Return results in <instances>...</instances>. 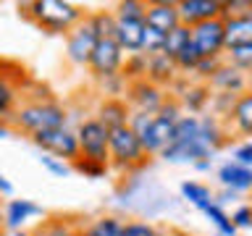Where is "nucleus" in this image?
I'll use <instances>...</instances> for the list:
<instances>
[{"label":"nucleus","mask_w":252,"mask_h":236,"mask_svg":"<svg viewBox=\"0 0 252 236\" xmlns=\"http://www.w3.org/2000/svg\"><path fill=\"white\" fill-rule=\"evenodd\" d=\"M27 13L37 27L53 31V34H63V31L68 34L76 24L84 21V11L68 0H34L27 5Z\"/></svg>","instance_id":"obj_1"},{"label":"nucleus","mask_w":252,"mask_h":236,"mask_svg":"<svg viewBox=\"0 0 252 236\" xmlns=\"http://www.w3.org/2000/svg\"><path fill=\"white\" fill-rule=\"evenodd\" d=\"M68 121L66 108H61L53 100H37L29 105H21L16 110V126L27 134H42V131H53V129H63Z\"/></svg>","instance_id":"obj_2"},{"label":"nucleus","mask_w":252,"mask_h":236,"mask_svg":"<svg viewBox=\"0 0 252 236\" xmlns=\"http://www.w3.org/2000/svg\"><path fill=\"white\" fill-rule=\"evenodd\" d=\"M108 163H113L121 171H134L139 165L147 163V152L142 147L139 137L134 134L129 126L110 131L108 137Z\"/></svg>","instance_id":"obj_3"},{"label":"nucleus","mask_w":252,"mask_h":236,"mask_svg":"<svg viewBox=\"0 0 252 236\" xmlns=\"http://www.w3.org/2000/svg\"><path fill=\"white\" fill-rule=\"evenodd\" d=\"M108 137H110V131L97 121V118L82 121L76 129L79 157H87V160H97V163L108 165Z\"/></svg>","instance_id":"obj_4"},{"label":"nucleus","mask_w":252,"mask_h":236,"mask_svg":"<svg viewBox=\"0 0 252 236\" xmlns=\"http://www.w3.org/2000/svg\"><path fill=\"white\" fill-rule=\"evenodd\" d=\"M34 145L42 149L45 155L58 157V160H76L79 157V142H76V131H71L68 126L63 129H53V131H42L34 134Z\"/></svg>","instance_id":"obj_5"},{"label":"nucleus","mask_w":252,"mask_h":236,"mask_svg":"<svg viewBox=\"0 0 252 236\" xmlns=\"http://www.w3.org/2000/svg\"><path fill=\"white\" fill-rule=\"evenodd\" d=\"M189 39L197 47L200 58H223V21L210 19L197 27H189Z\"/></svg>","instance_id":"obj_6"},{"label":"nucleus","mask_w":252,"mask_h":236,"mask_svg":"<svg viewBox=\"0 0 252 236\" xmlns=\"http://www.w3.org/2000/svg\"><path fill=\"white\" fill-rule=\"evenodd\" d=\"M90 71L92 76L97 79H110V76H118L121 74V66H124V50L116 45V39H97L94 50L90 55Z\"/></svg>","instance_id":"obj_7"},{"label":"nucleus","mask_w":252,"mask_h":236,"mask_svg":"<svg viewBox=\"0 0 252 236\" xmlns=\"http://www.w3.org/2000/svg\"><path fill=\"white\" fill-rule=\"evenodd\" d=\"M165 100H168V94L163 92V87L147 82V79H137V82H129V87H126V105L139 110V113L155 116Z\"/></svg>","instance_id":"obj_8"},{"label":"nucleus","mask_w":252,"mask_h":236,"mask_svg":"<svg viewBox=\"0 0 252 236\" xmlns=\"http://www.w3.org/2000/svg\"><path fill=\"white\" fill-rule=\"evenodd\" d=\"M94 45H97V34L92 31L90 21L76 24L74 29L68 31V39H66V55L71 63H76V66H84V63H90V55L94 50Z\"/></svg>","instance_id":"obj_9"},{"label":"nucleus","mask_w":252,"mask_h":236,"mask_svg":"<svg viewBox=\"0 0 252 236\" xmlns=\"http://www.w3.org/2000/svg\"><path fill=\"white\" fill-rule=\"evenodd\" d=\"M208 89L239 97V94H244L250 89V87H247V74L239 71V68H234V66H228V63L223 60V63H220V68L208 79Z\"/></svg>","instance_id":"obj_10"},{"label":"nucleus","mask_w":252,"mask_h":236,"mask_svg":"<svg viewBox=\"0 0 252 236\" xmlns=\"http://www.w3.org/2000/svg\"><path fill=\"white\" fill-rule=\"evenodd\" d=\"M176 11H179V21L184 27H197L202 21L220 19L218 0H181V3H176Z\"/></svg>","instance_id":"obj_11"},{"label":"nucleus","mask_w":252,"mask_h":236,"mask_svg":"<svg viewBox=\"0 0 252 236\" xmlns=\"http://www.w3.org/2000/svg\"><path fill=\"white\" fill-rule=\"evenodd\" d=\"M142 147H145L147 157L150 155H160L165 147L173 142V121H165L160 116H153V123L147 126V131L139 137Z\"/></svg>","instance_id":"obj_12"},{"label":"nucleus","mask_w":252,"mask_h":236,"mask_svg":"<svg viewBox=\"0 0 252 236\" xmlns=\"http://www.w3.org/2000/svg\"><path fill=\"white\" fill-rule=\"evenodd\" d=\"M142 37H145V19H118L113 39L124 55L142 53Z\"/></svg>","instance_id":"obj_13"},{"label":"nucleus","mask_w":252,"mask_h":236,"mask_svg":"<svg viewBox=\"0 0 252 236\" xmlns=\"http://www.w3.org/2000/svg\"><path fill=\"white\" fill-rule=\"evenodd\" d=\"M179 11L176 3H168V0H158V3H147L145 11V27L160 31V34H168L171 29L179 27Z\"/></svg>","instance_id":"obj_14"},{"label":"nucleus","mask_w":252,"mask_h":236,"mask_svg":"<svg viewBox=\"0 0 252 236\" xmlns=\"http://www.w3.org/2000/svg\"><path fill=\"white\" fill-rule=\"evenodd\" d=\"M218 181L226 192H234V194L252 192V168H244V165L228 160L218 168Z\"/></svg>","instance_id":"obj_15"},{"label":"nucleus","mask_w":252,"mask_h":236,"mask_svg":"<svg viewBox=\"0 0 252 236\" xmlns=\"http://www.w3.org/2000/svg\"><path fill=\"white\" fill-rule=\"evenodd\" d=\"M129 116H131V108L126 105V100H118V97H105L97 108V121L105 126L108 131L129 126Z\"/></svg>","instance_id":"obj_16"},{"label":"nucleus","mask_w":252,"mask_h":236,"mask_svg":"<svg viewBox=\"0 0 252 236\" xmlns=\"http://www.w3.org/2000/svg\"><path fill=\"white\" fill-rule=\"evenodd\" d=\"M37 215H42V207L34 205L32 200H11L5 212H3V220L11 231H21V226L27 223V220L37 218Z\"/></svg>","instance_id":"obj_17"},{"label":"nucleus","mask_w":252,"mask_h":236,"mask_svg":"<svg viewBox=\"0 0 252 236\" xmlns=\"http://www.w3.org/2000/svg\"><path fill=\"white\" fill-rule=\"evenodd\" d=\"M220 21H223V19H220ZM250 42H252V19H250V16L223 21V47H226V50L250 45Z\"/></svg>","instance_id":"obj_18"},{"label":"nucleus","mask_w":252,"mask_h":236,"mask_svg":"<svg viewBox=\"0 0 252 236\" xmlns=\"http://www.w3.org/2000/svg\"><path fill=\"white\" fill-rule=\"evenodd\" d=\"M228 121H231L236 134L252 137V92H244L236 97L231 113H228Z\"/></svg>","instance_id":"obj_19"},{"label":"nucleus","mask_w":252,"mask_h":236,"mask_svg":"<svg viewBox=\"0 0 252 236\" xmlns=\"http://www.w3.org/2000/svg\"><path fill=\"white\" fill-rule=\"evenodd\" d=\"M32 236H79L82 228L76 223H71V218H63V215H55V218H47L42 220L34 231H29Z\"/></svg>","instance_id":"obj_20"},{"label":"nucleus","mask_w":252,"mask_h":236,"mask_svg":"<svg viewBox=\"0 0 252 236\" xmlns=\"http://www.w3.org/2000/svg\"><path fill=\"white\" fill-rule=\"evenodd\" d=\"M210 94L213 92L208 89V84H187L181 92V102L189 110V116H197L210 105Z\"/></svg>","instance_id":"obj_21"},{"label":"nucleus","mask_w":252,"mask_h":236,"mask_svg":"<svg viewBox=\"0 0 252 236\" xmlns=\"http://www.w3.org/2000/svg\"><path fill=\"white\" fill-rule=\"evenodd\" d=\"M173 74H176V66H173L171 58L165 55H153L147 58V82H153L158 87H163L165 82H173Z\"/></svg>","instance_id":"obj_22"},{"label":"nucleus","mask_w":252,"mask_h":236,"mask_svg":"<svg viewBox=\"0 0 252 236\" xmlns=\"http://www.w3.org/2000/svg\"><path fill=\"white\" fill-rule=\"evenodd\" d=\"M121 226H124L121 218L102 215V218H94L87 228H82L79 236H121Z\"/></svg>","instance_id":"obj_23"},{"label":"nucleus","mask_w":252,"mask_h":236,"mask_svg":"<svg viewBox=\"0 0 252 236\" xmlns=\"http://www.w3.org/2000/svg\"><path fill=\"white\" fill-rule=\"evenodd\" d=\"M200 137V118L197 116H181L173 123V142L171 145H187Z\"/></svg>","instance_id":"obj_24"},{"label":"nucleus","mask_w":252,"mask_h":236,"mask_svg":"<svg viewBox=\"0 0 252 236\" xmlns=\"http://www.w3.org/2000/svg\"><path fill=\"white\" fill-rule=\"evenodd\" d=\"M181 194H184V200H189L200 210H205L210 202H216L213 192L205 184H200V181H184V184H181Z\"/></svg>","instance_id":"obj_25"},{"label":"nucleus","mask_w":252,"mask_h":236,"mask_svg":"<svg viewBox=\"0 0 252 236\" xmlns=\"http://www.w3.org/2000/svg\"><path fill=\"white\" fill-rule=\"evenodd\" d=\"M87 21H90V27L92 31L97 34V39H110L116 34V13L113 11H97V13H92V16H87Z\"/></svg>","instance_id":"obj_26"},{"label":"nucleus","mask_w":252,"mask_h":236,"mask_svg":"<svg viewBox=\"0 0 252 236\" xmlns=\"http://www.w3.org/2000/svg\"><path fill=\"white\" fill-rule=\"evenodd\" d=\"M189 45V27H184V24H179L176 29H171L168 34H165V42H163V55L165 58H176V55L184 50V47Z\"/></svg>","instance_id":"obj_27"},{"label":"nucleus","mask_w":252,"mask_h":236,"mask_svg":"<svg viewBox=\"0 0 252 236\" xmlns=\"http://www.w3.org/2000/svg\"><path fill=\"white\" fill-rule=\"evenodd\" d=\"M202 212L208 215L210 223L218 228V234H220V236H236V228H234V223H231V218L226 215L223 207H220L218 202H210V205H208V207H205Z\"/></svg>","instance_id":"obj_28"},{"label":"nucleus","mask_w":252,"mask_h":236,"mask_svg":"<svg viewBox=\"0 0 252 236\" xmlns=\"http://www.w3.org/2000/svg\"><path fill=\"white\" fill-rule=\"evenodd\" d=\"M121 76L126 82H137V79H145L147 76V55H126L124 58V66H121Z\"/></svg>","instance_id":"obj_29"},{"label":"nucleus","mask_w":252,"mask_h":236,"mask_svg":"<svg viewBox=\"0 0 252 236\" xmlns=\"http://www.w3.org/2000/svg\"><path fill=\"white\" fill-rule=\"evenodd\" d=\"M226 63L234 68L244 71V74H252V42L250 45H242V47H231L226 50Z\"/></svg>","instance_id":"obj_30"},{"label":"nucleus","mask_w":252,"mask_h":236,"mask_svg":"<svg viewBox=\"0 0 252 236\" xmlns=\"http://www.w3.org/2000/svg\"><path fill=\"white\" fill-rule=\"evenodd\" d=\"M163 42H165V34L145 27V37H142V55H147V58H153V55H163Z\"/></svg>","instance_id":"obj_31"},{"label":"nucleus","mask_w":252,"mask_h":236,"mask_svg":"<svg viewBox=\"0 0 252 236\" xmlns=\"http://www.w3.org/2000/svg\"><path fill=\"white\" fill-rule=\"evenodd\" d=\"M71 171H79L90 178H102L108 173V165L97 160H87V157H76V160H71Z\"/></svg>","instance_id":"obj_32"},{"label":"nucleus","mask_w":252,"mask_h":236,"mask_svg":"<svg viewBox=\"0 0 252 236\" xmlns=\"http://www.w3.org/2000/svg\"><path fill=\"white\" fill-rule=\"evenodd\" d=\"M250 8L252 0H226V3H220V19H242V16H250Z\"/></svg>","instance_id":"obj_33"},{"label":"nucleus","mask_w":252,"mask_h":236,"mask_svg":"<svg viewBox=\"0 0 252 236\" xmlns=\"http://www.w3.org/2000/svg\"><path fill=\"white\" fill-rule=\"evenodd\" d=\"M147 3L142 0H121L116 5V19H145Z\"/></svg>","instance_id":"obj_34"},{"label":"nucleus","mask_w":252,"mask_h":236,"mask_svg":"<svg viewBox=\"0 0 252 236\" xmlns=\"http://www.w3.org/2000/svg\"><path fill=\"white\" fill-rule=\"evenodd\" d=\"M200 63V53H197V47L192 45V39H189V45L181 50L176 58H173V66H176V71H194V66Z\"/></svg>","instance_id":"obj_35"},{"label":"nucleus","mask_w":252,"mask_h":236,"mask_svg":"<svg viewBox=\"0 0 252 236\" xmlns=\"http://www.w3.org/2000/svg\"><path fill=\"white\" fill-rule=\"evenodd\" d=\"M16 105V87L8 79H0V116H8Z\"/></svg>","instance_id":"obj_36"},{"label":"nucleus","mask_w":252,"mask_h":236,"mask_svg":"<svg viewBox=\"0 0 252 236\" xmlns=\"http://www.w3.org/2000/svg\"><path fill=\"white\" fill-rule=\"evenodd\" d=\"M158 228L147 220H129L121 226V236H155Z\"/></svg>","instance_id":"obj_37"},{"label":"nucleus","mask_w":252,"mask_h":236,"mask_svg":"<svg viewBox=\"0 0 252 236\" xmlns=\"http://www.w3.org/2000/svg\"><path fill=\"white\" fill-rule=\"evenodd\" d=\"M228 218H231L236 231H239V228H252V205H239Z\"/></svg>","instance_id":"obj_38"},{"label":"nucleus","mask_w":252,"mask_h":236,"mask_svg":"<svg viewBox=\"0 0 252 236\" xmlns=\"http://www.w3.org/2000/svg\"><path fill=\"white\" fill-rule=\"evenodd\" d=\"M39 163H42V168H47L53 176H68V173H71V165L66 160H58V157L42 155V157H39Z\"/></svg>","instance_id":"obj_39"},{"label":"nucleus","mask_w":252,"mask_h":236,"mask_svg":"<svg viewBox=\"0 0 252 236\" xmlns=\"http://www.w3.org/2000/svg\"><path fill=\"white\" fill-rule=\"evenodd\" d=\"M153 123V116L150 113H139V110H131V116H129V129L137 134V137H142V134L147 131V126Z\"/></svg>","instance_id":"obj_40"},{"label":"nucleus","mask_w":252,"mask_h":236,"mask_svg":"<svg viewBox=\"0 0 252 236\" xmlns=\"http://www.w3.org/2000/svg\"><path fill=\"white\" fill-rule=\"evenodd\" d=\"M220 63H223V58H200V63L194 66V74H200L205 82H208V79L220 68Z\"/></svg>","instance_id":"obj_41"},{"label":"nucleus","mask_w":252,"mask_h":236,"mask_svg":"<svg viewBox=\"0 0 252 236\" xmlns=\"http://www.w3.org/2000/svg\"><path fill=\"white\" fill-rule=\"evenodd\" d=\"M231 160L239 163V165H244V168H252V139L244 142V145H239V147H234Z\"/></svg>","instance_id":"obj_42"},{"label":"nucleus","mask_w":252,"mask_h":236,"mask_svg":"<svg viewBox=\"0 0 252 236\" xmlns=\"http://www.w3.org/2000/svg\"><path fill=\"white\" fill-rule=\"evenodd\" d=\"M8 194H13V184L0 173V197H8Z\"/></svg>","instance_id":"obj_43"},{"label":"nucleus","mask_w":252,"mask_h":236,"mask_svg":"<svg viewBox=\"0 0 252 236\" xmlns=\"http://www.w3.org/2000/svg\"><path fill=\"white\" fill-rule=\"evenodd\" d=\"M194 165H197L200 171H208V168H210V160H197Z\"/></svg>","instance_id":"obj_44"},{"label":"nucleus","mask_w":252,"mask_h":236,"mask_svg":"<svg viewBox=\"0 0 252 236\" xmlns=\"http://www.w3.org/2000/svg\"><path fill=\"white\" fill-rule=\"evenodd\" d=\"M155 236H179V231H155Z\"/></svg>","instance_id":"obj_45"},{"label":"nucleus","mask_w":252,"mask_h":236,"mask_svg":"<svg viewBox=\"0 0 252 236\" xmlns=\"http://www.w3.org/2000/svg\"><path fill=\"white\" fill-rule=\"evenodd\" d=\"M8 236H32V234H29V231H24V228H21V231H11Z\"/></svg>","instance_id":"obj_46"},{"label":"nucleus","mask_w":252,"mask_h":236,"mask_svg":"<svg viewBox=\"0 0 252 236\" xmlns=\"http://www.w3.org/2000/svg\"><path fill=\"white\" fill-rule=\"evenodd\" d=\"M5 137H8V126L0 123V139H5Z\"/></svg>","instance_id":"obj_47"},{"label":"nucleus","mask_w":252,"mask_h":236,"mask_svg":"<svg viewBox=\"0 0 252 236\" xmlns=\"http://www.w3.org/2000/svg\"><path fill=\"white\" fill-rule=\"evenodd\" d=\"M247 87H250V89H247V92H252V74L247 76Z\"/></svg>","instance_id":"obj_48"},{"label":"nucleus","mask_w":252,"mask_h":236,"mask_svg":"<svg viewBox=\"0 0 252 236\" xmlns=\"http://www.w3.org/2000/svg\"><path fill=\"white\" fill-rule=\"evenodd\" d=\"M5 228V220H3V212H0V231Z\"/></svg>","instance_id":"obj_49"},{"label":"nucleus","mask_w":252,"mask_h":236,"mask_svg":"<svg viewBox=\"0 0 252 236\" xmlns=\"http://www.w3.org/2000/svg\"><path fill=\"white\" fill-rule=\"evenodd\" d=\"M250 19H252V8H250Z\"/></svg>","instance_id":"obj_50"},{"label":"nucleus","mask_w":252,"mask_h":236,"mask_svg":"<svg viewBox=\"0 0 252 236\" xmlns=\"http://www.w3.org/2000/svg\"><path fill=\"white\" fill-rule=\"evenodd\" d=\"M179 236H187V234H179Z\"/></svg>","instance_id":"obj_51"}]
</instances>
